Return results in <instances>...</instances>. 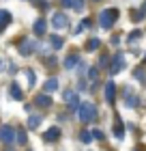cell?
Listing matches in <instances>:
<instances>
[{"label":"cell","mask_w":146,"mask_h":151,"mask_svg":"<svg viewBox=\"0 0 146 151\" xmlns=\"http://www.w3.org/2000/svg\"><path fill=\"white\" fill-rule=\"evenodd\" d=\"M118 9H103L101 11V15H99V24H101V28H112V26L116 24V19H118Z\"/></svg>","instance_id":"6da1fadb"},{"label":"cell","mask_w":146,"mask_h":151,"mask_svg":"<svg viewBox=\"0 0 146 151\" xmlns=\"http://www.w3.org/2000/svg\"><path fill=\"white\" fill-rule=\"evenodd\" d=\"M95 116H97V112H95L93 104H82L80 106V119H82V123H90Z\"/></svg>","instance_id":"7a4b0ae2"},{"label":"cell","mask_w":146,"mask_h":151,"mask_svg":"<svg viewBox=\"0 0 146 151\" xmlns=\"http://www.w3.org/2000/svg\"><path fill=\"white\" fill-rule=\"evenodd\" d=\"M67 24H69V17L65 15V13H54L52 15V26L54 28H58V30H62V28H67Z\"/></svg>","instance_id":"3957f363"},{"label":"cell","mask_w":146,"mask_h":151,"mask_svg":"<svg viewBox=\"0 0 146 151\" xmlns=\"http://www.w3.org/2000/svg\"><path fill=\"white\" fill-rule=\"evenodd\" d=\"M34 50H37V41H32V39H26V41H22V45H19V54H22V56H30Z\"/></svg>","instance_id":"277c9868"},{"label":"cell","mask_w":146,"mask_h":151,"mask_svg":"<svg viewBox=\"0 0 146 151\" xmlns=\"http://www.w3.org/2000/svg\"><path fill=\"white\" fill-rule=\"evenodd\" d=\"M122 67H125V60H122V56H120V54H118V56H114V63H112V67H110V73H112V76H116L118 71L122 69Z\"/></svg>","instance_id":"5b68a950"},{"label":"cell","mask_w":146,"mask_h":151,"mask_svg":"<svg viewBox=\"0 0 146 151\" xmlns=\"http://www.w3.org/2000/svg\"><path fill=\"white\" fill-rule=\"evenodd\" d=\"M9 24H11V13L6 9H0V30H4Z\"/></svg>","instance_id":"8992f818"},{"label":"cell","mask_w":146,"mask_h":151,"mask_svg":"<svg viewBox=\"0 0 146 151\" xmlns=\"http://www.w3.org/2000/svg\"><path fill=\"white\" fill-rule=\"evenodd\" d=\"M34 104L41 106V108H47L52 104V99H50V95H37V97H34Z\"/></svg>","instance_id":"52a82bcc"},{"label":"cell","mask_w":146,"mask_h":151,"mask_svg":"<svg viewBox=\"0 0 146 151\" xmlns=\"http://www.w3.org/2000/svg\"><path fill=\"white\" fill-rule=\"evenodd\" d=\"M78 63H80V56L78 54H71V56H67V60H65V69H73Z\"/></svg>","instance_id":"ba28073f"},{"label":"cell","mask_w":146,"mask_h":151,"mask_svg":"<svg viewBox=\"0 0 146 151\" xmlns=\"http://www.w3.org/2000/svg\"><path fill=\"white\" fill-rule=\"evenodd\" d=\"M114 91H116V88H114V82H112V80H108V84H105V97H108L110 104L114 101Z\"/></svg>","instance_id":"9c48e42d"},{"label":"cell","mask_w":146,"mask_h":151,"mask_svg":"<svg viewBox=\"0 0 146 151\" xmlns=\"http://www.w3.org/2000/svg\"><path fill=\"white\" fill-rule=\"evenodd\" d=\"M32 28H34V35H39V37L45 35V22H43V19H37Z\"/></svg>","instance_id":"30bf717a"},{"label":"cell","mask_w":146,"mask_h":151,"mask_svg":"<svg viewBox=\"0 0 146 151\" xmlns=\"http://www.w3.org/2000/svg\"><path fill=\"white\" fill-rule=\"evenodd\" d=\"M0 138H2L4 142H11L13 140V129L6 125V127H2V132H0Z\"/></svg>","instance_id":"8fae6325"},{"label":"cell","mask_w":146,"mask_h":151,"mask_svg":"<svg viewBox=\"0 0 146 151\" xmlns=\"http://www.w3.org/2000/svg\"><path fill=\"white\" fill-rule=\"evenodd\" d=\"M11 97L13 99H22L24 97V93H22V88L17 86V82H13V84H11Z\"/></svg>","instance_id":"7c38bea8"},{"label":"cell","mask_w":146,"mask_h":151,"mask_svg":"<svg viewBox=\"0 0 146 151\" xmlns=\"http://www.w3.org/2000/svg\"><path fill=\"white\" fill-rule=\"evenodd\" d=\"M56 88H58V80L56 78H50L45 82V93H52V91H56Z\"/></svg>","instance_id":"4fadbf2b"},{"label":"cell","mask_w":146,"mask_h":151,"mask_svg":"<svg viewBox=\"0 0 146 151\" xmlns=\"http://www.w3.org/2000/svg\"><path fill=\"white\" fill-rule=\"evenodd\" d=\"M58 136H60V129H58V127H52L50 132L45 134V140H56Z\"/></svg>","instance_id":"5bb4252c"},{"label":"cell","mask_w":146,"mask_h":151,"mask_svg":"<svg viewBox=\"0 0 146 151\" xmlns=\"http://www.w3.org/2000/svg\"><path fill=\"white\" fill-rule=\"evenodd\" d=\"M39 123H41V116H39V114H32V116H30V121H28V127L34 129V127L39 125Z\"/></svg>","instance_id":"9a60e30c"},{"label":"cell","mask_w":146,"mask_h":151,"mask_svg":"<svg viewBox=\"0 0 146 151\" xmlns=\"http://www.w3.org/2000/svg\"><path fill=\"white\" fill-rule=\"evenodd\" d=\"M50 45L54 47V50H58V47H62V39L60 37H52L50 39Z\"/></svg>","instance_id":"2e32d148"},{"label":"cell","mask_w":146,"mask_h":151,"mask_svg":"<svg viewBox=\"0 0 146 151\" xmlns=\"http://www.w3.org/2000/svg\"><path fill=\"white\" fill-rule=\"evenodd\" d=\"M99 47V39H90V43H86V50L88 52H95Z\"/></svg>","instance_id":"e0dca14e"},{"label":"cell","mask_w":146,"mask_h":151,"mask_svg":"<svg viewBox=\"0 0 146 151\" xmlns=\"http://www.w3.org/2000/svg\"><path fill=\"white\" fill-rule=\"evenodd\" d=\"M24 73H26V78H28V86L32 88V86H34V71H32V69H26Z\"/></svg>","instance_id":"ac0fdd59"},{"label":"cell","mask_w":146,"mask_h":151,"mask_svg":"<svg viewBox=\"0 0 146 151\" xmlns=\"http://www.w3.org/2000/svg\"><path fill=\"white\" fill-rule=\"evenodd\" d=\"M140 37H142V30H133V32H131V35H129L127 39H129V43H135V41L140 39Z\"/></svg>","instance_id":"d6986e66"},{"label":"cell","mask_w":146,"mask_h":151,"mask_svg":"<svg viewBox=\"0 0 146 151\" xmlns=\"http://www.w3.org/2000/svg\"><path fill=\"white\" fill-rule=\"evenodd\" d=\"M80 138H82V142H90V140H93V134H90L88 129H84V132L80 134Z\"/></svg>","instance_id":"ffe728a7"},{"label":"cell","mask_w":146,"mask_h":151,"mask_svg":"<svg viewBox=\"0 0 146 151\" xmlns=\"http://www.w3.org/2000/svg\"><path fill=\"white\" fill-rule=\"evenodd\" d=\"M144 76H146V71L140 69V67H137V69L133 71V78H135V80H144Z\"/></svg>","instance_id":"44dd1931"},{"label":"cell","mask_w":146,"mask_h":151,"mask_svg":"<svg viewBox=\"0 0 146 151\" xmlns=\"http://www.w3.org/2000/svg\"><path fill=\"white\" fill-rule=\"evenodd\" d=\"M73 9L75 11H84V0H73Z\"/></svg>","instance_id":"7402d4cb"},{"label":"cell","mask_w":146,"mask_h":151,"mask_svg":"<svg viewBox=\"0 0 146 151\" xmlns=\"http://www.w3.org/2000/svg\"><path fill=\"white\" fill-rule=\"evenodd\" d=\"M17 140L22 142V145H26V132H24V129H19V132H17Z\"/></svg>","instance_id":"603a6c76"}]
</instances>
